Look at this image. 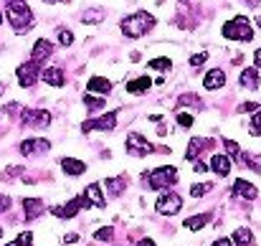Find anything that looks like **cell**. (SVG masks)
Wrapping results in <instances>:
<instances>
[{
  "mask_svg": "<svg viewBox=\"0 0 261 246\" xmlns=\"http://www.w3.org/2000/svg\"><path fill=\"white\" fill-rule=\"evenodd\" d=\"M0 236H3V226H0Z\"/></svg>",
  "mask_w": 261,
  "mask_h": 246,
  "instance_id": "obj_48",
  "label": "cell"
},
{
  "mask_svg": "<svg viewBox=\"0 0 261 246\" xmlns=\"http://www.w3.org/2000/svg\"><path fill=\"white\" fill-rule=\"evenodd\" d=\"M23 125L25 127H48L51 125V112L46 109H23Z\"/></svg>",
  "mask_w": 261,
  "mask_h": 246,
  "instance_id": "obj_8",
  "label": "cell"
},
{
  "mask_svg": "<svg viewBox=\"0 0 261 246\" xmlns=\"http://www.w3.org/2000/svg\"><path fill=\"white\" fill-rule=\"evenodd\" d=\"M203 147H211V140H198V137H193V140H190V145H188L185 158H188V160H195V158L200 155V150H203Z\"/></svg>",
  "mask_w": 261,
  "mask_h": 246,
  "instance_id": "obj_22",
  "label": "cell"
},
{
  "mask_svg": "<svg viewBox=\"0 0 261 246\" xmlns=\"http://www.w3.org/2000/svg\"><path fill=\"white\" fill-rule=\"evenodd\" d=\"M15 77H18V84H20V86H33V84L38 82V77H41V69H38L36 61H25V64L18 66Z\"/></svg>",
  "mask_w": 261,
  "mask_h": 246,
  "instance_id": "obj_7",
  "label": "cell"
},
{
  "mask_svg": "<svg viewBox=\"0 0 261 246\" xmlns=\"http://www.w3.org/2000/svg\"><path fill=\"white\" fill-rule=\"evenodd\" d=\"M244 3H246V5H251V8H254V5H259V0H244Z\"/></svg>",
  "mask_w": 261,
  "mask_h": 246,
  "instance_id": "obj_45",
  "label": "cell"
},
{
  "mask_svg": "<svg viewBox=\"0 0 261 246\" xmlns=\"http://www.w3.org/2000/svg\"><path fill=\"white\" fill-rule=\"evenodd\" d=\"M3 89H5V86H3V84H0V94H3Z\"/></svg>",
  "mask_w": 261,
  "mask_h": 246,
  "instance_id": "obj_47",
  "label": "cell"
},
{
  "mask_svg": "<svg viewBox=\"0 0 261 246\" xmlns=\"http://www.w3.org/2000/svg\"><path fill=\"white\" fill-rule=\"evenodd\" d=\"M221 33H223V38H228V41H251V38H254V31H251V26H249V20H246L244 15H239V18L223 23Z\"/></svg>",
  "mask_w": 261,
  "mask_h": 246,
  "instance_id": "obj_3",
  "label": "cell"
},
{
  "mask_svg": "<svg viewBox=\"0 0 261 246\" xmlns=\"http://www.w3.org/2000/svg\"><path fill=\"white\" fill-rule=\"evenodd\" d=\"M177 104H195V107H200V99H198L195 94H182V96L177 99Z\"/></svg>",
  "mask_w": 261,
  "mask_h": 246,
  "instance_id": "obj_35",
  "label": "cell"
},
{
  "mask_svg": "<svg viewBox=\"0 0 261 246\" xmlns=\"http://www.w3.org/2000/svg\"><path fill=\"white\" fill-rule=\"evenodd\" d=\"M59 41H61V46H71V41H74V33H71V31H66V28H61V33H59Z\"/></svg>",
  "mask_w": 261,
  "mask_h": 246,
  "instance_id": "obj_34",
  "label": "cell"
},
{
  "mask_svg": "<svg viewBox=\"0 0 261 246\" xmlns=\"http://www.w3.org/2000/svg\"><path fill=\"white\" fill-rule=\"evenodd\" d=\"M51 142L48 140H25L20 142V155H36V153H48Z\"/></svg>",
  "mask_w": 261,
  "mask_h": 246,
  "instance_id": "obj_12",
  "label": "cell"
},
{
  "mask_svg": "<svg viewBox=\"0 0 261 246\" xmlns=\"http://www.w3.org/2000/svg\"><path fill=\"white\" fill-rule=\"evenodd\" d=\"M150 69L152 71H170L173 69V61L170 59H152L150 61Z\"/></svg>",
  "mask_w": 261,
  "mask_h": 246,
  "instance_id": "obj_27",
  "label": "cell"
},
{
  "mask_svg": "<svg viewBox=\"0 0 261 246\" xmlns=\"http://www.w3.org/2000/svg\"><path fill=\"white\" fill-rule=\"evenodd\" d=\"M175 183H177V167H173V165H163V167L147 173V185H150L152 190L170 188Z\"/></svg>",
  "mask_w": 261,
  "mask_h": 246,
  "instance_id": "obj_4",
  "label": "cell"
},
{
  "mask_svg": "<svg viewBox=\"0 0 261 246\" xmlns=\"http://www.w3.org/2000/svg\"><path fill=\"white\" fill-rule=\"evenodd\" d=\"M107 188H109L112 195L124 193V178H109V180H107Z\"/></svg>",
  "mask_w": 261,
  "mask_h": 246,
  "instance_id": "obj_26",
  "label": "cell"
},
{
  "mask_svg": "<svg viewBox=\"0 0 261 246\" xmlns=\"http://www.w3.org/2000/svg\"><path fill=\"white\" fill-rule=\"evenodd\" d=\"M259 69H244L241 77H239V84L244 89H259Z\"/></svg>",
  "mask_w": 261,
  "mask_h": 246,
  "instance_id": "obj_18",
  "label": "cell"
},
{
  "mask_svg": "<svg viewBox=\"0 0 261 246\" xmlns=\"http://www.w3.org/2000/svg\"><path fill=\"white\" fill-rule=\"evenodd\" d=\"M135 246H158V244H155L152 239H140V241H137Z\"/></svg>",
  "mask_w": 261,
  "mask_h": 246,
  "instance_id": "obj_41",
  "label": "cell"
},
{
  "mask_svg": "<svg viewBox=\"0 0 261 246\" xmlns=\"http://www.w3.org/2000/svg\"><path fill=\"white\" fill-rule=\"evenodd\" d=\"M46 3H54V0H46Z\"/></svg>",
  "mask_w": 261,
  "mask_h": 246,
  "instance_id": "obj_50",
  "label": "cell"
},
{
  "mask_svg": "<svg viewBox=\"0 0 261 246\" xmlns=\"http://www.w3.org/2000/svg\"><path fill=\"white\" fill-rule=\"evenodd\" d=\"M155 15L152 13H147V10H137V13H132V15H127V18H122V23H119V28H122V33L124 36H145L147 31H152L155 28Z\"/></svg>",
  "mask_w": 261,
  "mask_h": 246,
  "instance_id": "obj_1",
  "label": "cell"
},
{
  "mask_svg": "<svg viewBox=\"0 0 261 246\" xmlns=\"http://www.w3.org/2000/svg\"><path fill=\"white\" fill-rule=\"evenodd\" d=\"M193 170H195V173H205V163H200V160H198V163L193 165Z\"/></svg>",
  "mask_w": 261,
  "mask_h": 246,
  "instance_id": "obj_43",
  "label": "cell"
},
{
  "mask_svg": "<svg viewBox=\"0 0 261 246\" xmlns=\"http://www.w3.org/2000/svg\"><path fill=\"white\" fill-rule=\"evenodd\" d=\"M213 246H233V241H231V239H218Z\"/></svg>",
  "mask_w": 261,
  "mask_h": 246,
  "instance_id": "obj_42",
  "label": "cell"
},
{
  "mask_svg": "<svg viewBox=\"0 0 261 246\" xmlns=\"http://www.w3.org/2000/svg\"><path fill=\"white\" fill-rule=\"evenodd\" d=\"M233 244L236 246H254V234L249 231V229H236L233 231Z\"/></svg>",
  "mask_w": 261,
  "mask_h": 246,
  "instance_id": "obj_23",
  "label": "cell"
},
{
  "mask_svg": "<svg viewBox=\"0 0 261 246\" xmlns=\"http://www.w3.org/2000/svg\"><path fill=\"white\" fill-rule=\"evenodd\" d=\"M205 59H208V54L200 51V54H193V56H190V64H193V66H200V64H205Z\"/></svg>",
  "mask_w": 261,
  "mask_h": 246,
  "instance_id": "obj_37",
  "label": "cell"
},
{
  "mask_svg": "<svg viewBox=\"0 0 261 246\" xmlns=\"http://www.w3.org/2000/svg\"><path fill=\"white\" fill-rule=\"evenodd\" d=\"M5 246H33V234L31 231H23L15 241H10V244H5Z\"/></svg>",
  "mask_w": 261,
  "mask_h": 246,
  "instance_id": "obj_29",
  "label": "cell"
},
{
  "mask_svg": "<svg viewBox=\"0 0 261 246\" xmlns=\"http://www.w3.org/2000/svg\"><path fill=\"white\" fill-rule=\"evenodd\" d=\"M84 104H87V109H101L104 107V96H94V94H87L84 96Z\"/></svg>",
  "mask_w": 261,
  "mask_h": 246,
  "instance_id": "obj_28",
  "label": "cell"
},
{
  "mask_svg": "<svg viewBox=\"0 0 261 246\" xmlns=\"http://www.w3.org/2000/svg\"><path fill=\"white\" fill-rule=\"evenodd\" d=\"M117 127V112H107L104 117H99V119H89L82 125V130L84 132H91V130H101V132H112Z\"/></svg>",
  "mask_w": 261,
  "mask_h": 246,
  "instance_id": "obj_9",
  "label": "cell"
},
{
  "mask_svg": "<svg viewBox=\"0 0 261 246\" xmlns=\"http://www.w3.org/2000/svg\"><path fill=\"white\" fill-rule=\"evenodd\" d=\"M89 91L91 94H99V96H107L112 91V82L104 79V77H91L89 79Z\"/></svg>",
  "mask_w": 261,
  "mask_h": 246,
  "instance_id": "obj_17",
  "label": "cell"
},
{
  "mask_svg": "<svg viewBox=\"0 0 261 246\" xmlns=\"http://www.w3.org/2000/svg\"><path fill=\"white\" fill-rule=\"evenodd\" d=\"M223 145H226V150H228V155H231L233 160H239V158H241V147H239L233 140H223Z\"/></svg>",
  "mask_w": 261,
  "mask_h": 246,
  "instance_id": "obj_32",
  "label": "cell"
},
{
  "mask_svg": "<svg viewBox=\"0 0 261 246\" xmlns=\"http://www.w3.org/2000/svg\"><path fill=\"white\" fill-rule=\"evenodd\" d=\"M82 208H89V203L84 201V195H76V198H71L66 206H59V208H54L51 213L54 216H59V218H74Z\"/></svg>",
  "mask_w": 261,
  "mask_h": 246,
  "instance_id": "obj_10",
  "label": "cell"
},
{
  "mask_svg": "<svg viewBox=\"0 0 261 246\" xmlns=\"http://www.w3.org/2000/svg\"><path fill=\"white\" fill-rule=\"evenodd\" d=\"M208 221H211V213H200V216H193V218H188V221H185V229H190V231H198V229H203Z\"/></svg>",
  "mask_w": 261,
  "mask_h": 246,
  "instance_id": "obj_25",
  "label": "cell"
},
{
  "mask_svg": "<svg viewBox=\"0 0 261 246\" xmlns=\"http://www.w3.org/2000/svg\"><path fill=\"white\" fill-rule=\"evenodd\" d=\"M8 208H10V198H8V195H3V193H0V213H5V211H8Z\"/></svg>",
  "mask_w": 261,
  "mask_h": 246,
  "instance_id": "obj_39",
  "label": "cell"
},
{
  "mask_svg": "<svg viewBox=\"0 0 261 246\" xmlns=\"http://www.w3.org/2000/svg\"><path fill=\"white\" fill-rule=\"evenodd\" d=\"M112 236H114V229L112 226H104V229L94 231V239L96 241H112Z\"/></svg>",
  "mask_w": 261,
  "mask_h": 246,
  "instance_id": "obj_30",
  "label": "cell"
},
{
  "mask_svg": "<svg viewBox=\"0 0 261 246\" xmlns=\"http://www.w3.org/2000/svg\"><path fill=\"white\" fill-rule=\"evenodd\" d=\"M84 201H87L89 206H96V208H104V206H107V201H104V195H101V188H99L96 183L87 185V190H84Z\"/></svg>",
  "mask_w": 261,
  "mask_h": 246,
  "instance_id": "obj_13",
  "label": "cell"
},
{
  "mask_svg": "<svg viewBox=\"0 0 261 246\" xmlns=\"http://www.w3.org/2000/svg\"><path fill=\"white\" fill-rule=\"evenodd\" d=\"M51 51H54L51 41H46V38H38V41H36V46H33V51H31V61L41 64V61H46V59L51 56Z\"/></svg>",
  "mask_w": 261,
  "mask_h": 246,
  "instance_id": "obj_11",
  "label": "cell"
},
{
  "mask_svg": "<svg viewBox=\"0 0 261 246\" xmlns=\"http://www.w3.org/2000/svg\"><path fill=\"white\" fill-rule=\"evenodd\" d=\"M254 61H256V69H261V48L254 54Z\"/></svg>",
  "mask_w": 261,
  "mask_h": 246,
  "instance_id": "obj_44",
  "label": "cell"
},
{
  "mask_svg": "<svg viewBox=\"0 0 261 246\" xmlns=\"http://www.w3.org/2000/svg\"><path fill=\"white\" fill-rule=\"evenodd\" d=\"M5 3H8V5H13V3H23V0H5Z\"/></svg>",
  "mask_w": 261,
  "mask_h": 246,
  "instance_id": "obj_46",
  "label": "cell"
},
{
  "mask_svg": "<svg viewBox=\"0 0 261 246\" xmlns=\"http://www.w3.org/2000/svg\"><path fill=\"white\" fill-rule=\"evenodd\" d=\"M8 20H10V26L18 33H25L33 26V10L25 5V0L23 3H13V5H8Z\"/></svg>",
  "mask_w": 261,
  "mask_h": 246,
  "instance_id": "obj_2",
  "label": "cell"
},
{
  "mask_svg": "<svg viewBox=\"0 0 261 246\" xmlns=\"http://www.w3.org/2000/svg\"><path fill=\"white\" fill-rule=\"evenodd\" d=\"M155 208H158V213H163V216H175V213L182 208V198H180L177 193H163V195L158 198Z\"/></svg>",
  "mask_w": 261,
  "mask_h": 246,
  "instance_id": "obj_6",
  "label": "cell"
},
{
  "mask_svg": "<svg viewBox=\"0 0 261 246\" xmlns=\"http://www.w3.org/2000/svg\"><path fill=\"white\" fill-rule=\"evenodd\" d=\"M127 153L129 155H137V158H145V155H152L155 153V145H150L140 132H132L127 137Z\"/></svg>",
  "mask_w": 261,
  "mask_h": 246,
  "instance_id": "obj_5",
  "label": "cell"
},
{
  "mask_svg": "<svg viewBox=\"0 0 261 246\" xmlns=\"http://www.w3.org/2000/svg\"><path fill=\"white\" fill-rule=\"evenodd\" d=\"M251 135H259L261 137V109L254 114V119H251Z\"/></svg>",
  "mask_w": 261,
  "mask_h": 246,
  "instance_id": "obj_36",
  "label": "cell"
},
{
  "mask_svg": "<svg viewBox=\"0 0 261 246\" xmlns=\"http://www.w3.org/2000/svg\"><path fill=\"white\" fill-rule=\"evenodd\" d=\"M0 23H3V15H0Z\"/></svg>",
  "mask_w": 261,
  "mask_h": 246,
  "instance_id": "obj_49",
  "label": "cell"
},
{
  "mask_svg": "<svg viewBox=\"0 0 261 246\" xmlns=\"http://www.w3.org/2000/svg\"><path fill=\"white\" fill-rule=\"evenodd\" d=\"M64 241H66V244H74V241H79V234H66Z\"/></svg>",
  "mask_w": 261,
  "mask_h": 246,
  "instance_id": "obj_40",
  "label": "cell"
},
{
  "mask_svg": "<svg viewBox=\"0 0 261 246\" xmlns=\"http://www.w3.org/2000/svg\"><path fill=\"white\" fill-rule=\"evenodd\" d=\"M211 170H213L216 175L226 178V175L231 173V158H226V155L216 153V155H213V160H211Z\"/></svg>",
  "mask_w": 261,
  "mask_h": 246,
  "instance_id": "obj_15",
  "label": "cell"
},
{
  "mask_svg": "<svg viewBox=\"0 0 261 246\" xmlns=\"http://www.w3.org/2000/svg\"><path fill=\"white\" fill-rule=\"evenodd\" d=\"M233 193L241 195V198H246V201H254V198L259 195V188L251 185L249 180H236V183H233Z\"/></svg>",
  "mask_w": 261,
  "mask_h": 246,
  "instance_id": "obj_14",
  "label": "cell"
},
{
  "mask_svg": "<svg viewBox=\"0 0 261 246\" xmlns=\"http://www.w3.org/2000/svg\"><path fill=\"white\" fill-rule=\"evenodd\" d=\"M41 79L46 84H51V86H64L66 79H64V71L61 69H56V66H51V69H46L43 74H41Z\"/></svg>",
  "mask_w": 261,
  "mask_h": 246,
  "instance_id": "obj_21",
  "label": "cell"
},
{
  "mask_svg": "<svg viewBox=\"0 0 261 246\" xmlns=\"http://www.w3.org/2000/svg\"><path fill=\"white\" fill-rule=\"evenodd\" d=\"M177 125H180V127H193V117H190V114L177 112Z\"/></svg>",
  "mask_w": 261,
  "mask_h": 246,
  "instance_id": "obj_38",
  "label": "cell"
},
{
  "mask_svg": "<svg viewBox=\"0 0 261 246\" xmlns=\"http://www.w3.org/2000/svg\"><path fill=\"white\" fill-rule=\"evenodd\" d=\"M211 188H213L211 183H200V185H193V188H190V195H193V198H203V195H205V193H208Z\"/></svg>",
  "mask_w": 261,
  "mask_h": 246,
  "instance_id": "obj_31",
  "label": "cell"
},
{
  "mask_svg": "<svg viewBox=\"0 0 261 246\" xmlns=\"http://www.w3.org/2000/svg\"><path fill=\"white\" fill-rule=\"evenodd\" d=\"M82 20H84V23H99V20H104V13H101V10H99V13H84Z\"/></svg>",
  "mask_w": 261,
  "mask_h": 246,
  "instance_id": "obj_33",
  "label": "cell"
},
{
  "mask_svg": "<svg viewBox=\"0 0 261 246\" xmlns=\"http://www.w3.org/2000/svg\"><path fill=\"white\" fill-rule=\"evenodd\" d=\"M150 86H152V79H150V77H140V79L127 84V91H129V94H142V91H147Z\"/></svg>",
  "mask_w": 261,
  "mask_h": 246,
  "instance_id": "obj_24",
  "label": "cell"
},
{
  "mask_svg": "<svg viewBox=\"0 0 261 246\" xmlns=\"http://www.w3.org/2000/svg\"><path fill=\"white\" fill-rule=\"evenodd\" d=\"M226 84V74L221 71V69H211L208 74H205V79H203V86L205 89H221Z\"/></svg>",
  "mask_w": 261,
  "mask_h": 246,
  "instance_id": "obj_19",
  "label": "cell"
},
{
  "mask_svg": "<svg viewBox=\"0 0 261 246\" xmlns=\"http://www.w3.org/2000/svg\"><path fill=\"white\" fill-rule=\"evenodd\" d=\"M23 211H25V221H33L43 213V201L38 198H25L23 201Z\"/></svg>",
  "mask_w": 261,
  "mask_h": 246,
  "instance_id": "obj_16",
  "label": "cell"
},
{
  "mask_svg": "<svg viewBox=\"0 0 261 246\" xmlns=\"http://www.w3.org/2000/svg\"><path fill=\"white\" fill-rule=\"evenodd\" d=\"M61 170H64L66 175H84L87 165L82 163V160H76V158H64V160H61Z\"/></svg>",
  "mask_w": 261,
  "mask_h": 246,
  "instance_id": "obj_20",
  "label": "cell"
}]
</instances>
